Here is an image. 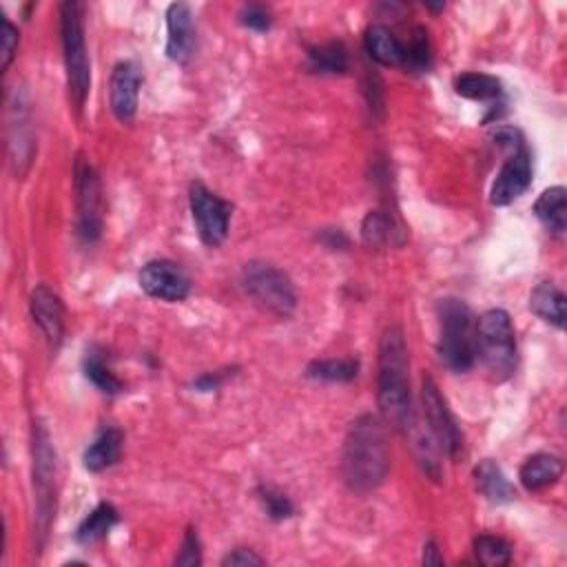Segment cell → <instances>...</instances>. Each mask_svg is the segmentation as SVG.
Returning a JSON list of instances; mask_svg holds the SVG:
<instances>
[{"label":"cell","mask_w":567,"mask_h":567,"mask_svg":"<svg viewBox=\"0 0 567 567\" xmlns=\"http://www.w3.org/2000/svg\"><path fill=\"white\" fill-rule=\"evenodd\" d=\"M424 565H443V559H441V554L437 550L435 541L426 543V548H424Z\"/></svg>","instance_id":"d590c367"},{"label":"cell","mask_w":567,"mask_h":567,"mask_svg":"<svg viewBox=\"0 0 567 567\" xmlns=\"http://www.w3.org/2000/svg\"><path fill=\"white\" fill-rule=\"evenodd\" d=\"M366 51L375 63L384 67L404 65V45L386 25H373L366 32Z\"/></svg>","instance_id":"d6986e66"},{"label":"cell","mask_w":567,"mask_h":567,"mask_svg":"<svg viewBox=\"0 0 567 567\" xmlns=\"http://www.w3.org/2000/svg\"><path fill=\"white\" fill-rule=\"evenodd\" d=\"M20 105H16L12 109V122H9V162L16 167V173L20 175L25 171V167L32 162L34 156V142L32 136H29V125L25 118V109H18Z\"/></svg>","instance_id":"44dd1931"},{"label":"cell","mask_w":567,"mask_h":567,"mask_svg":"<svg viewBox=\"0 0 567 567\" xmlns=\"http://www.w3.org/2000/svg\"><path fill=\"white\" fill-rule=\"evenodd\" d=\"M29 308H32V317L40 333L45 335L49 346L56 348L65 333V308L58 293L45 284L36 286L32 300H29Z\"/></svg>","instance_id":"5bb4252c"},{"label":"cell","mask_w":567,"mask_h":567,"mask_svg":"<svg viewBox=\"0 0 567 567\" xmlns=\"http://www.w3.org/2000/svg\"><path fill=\"white\" fill-rule=\"evenodd\" d=\"M240 20H242L244 27L255 29V32H268V29H271V16H268L266 9L260 7V5L244 7L242 14H240Z\"/></svg>","instance_id":"836d02e7"},{"label":"cell","mask_w":567,"mask_h":567,"mask_svg":"<svg viewBox=\"0 0 567 567\" xmlns=\"http://www.w3.org/2000/svg\"><path fill=\"white\" fill-rule=\"evenodd\" d=\"M260 501L264 505V510L268 517H271L273 521H284V519H291L293 514H295V508H293V503L291 499L286 497V494L282 492H277L275 488L271 486H262L260 488Z\"/></svg>","instance_id":"4dcf8cb0"},{"label":"cell","mask_w":567,"mask_h":567,"mask_svg":"<svg viewBox=\"0 0 567 567\" xmlns=\"http://www.w3.org/2000/svg\"><path fill=\"white\" fill-rule=\"evenodd\" d=\"M379 410L388 424L406 428L412 419L410 397V357L404 331L388 328L379 342Z\"/></svg>","instance_id":"7a4b0ae2"},{"label":"cell","mask_w":567,"mask_h":567,"mask_svg":"<svg viewBox=\"0 0 567 567\" xmlns=\"http://www.w3.org/2000/svg\"><path fill=\"white\" fill-rule=\"evenodd\" d=\"M344 481L353 492L377 490L390 472V448L384 424L373 415H362L350 424L344 443Z\"/></svg>","instance_id":"6da1fadb"},{"label":"cell","mask_w":567,"mask_h":567,"mask_svg":"<svg viewBox=\"0 0 567 567\" xmlns=\"http://www.w3.org/2000/svg\"><path fill=\"white\" fill-rule=\"evenodd\" d=\"M85 375L98 390L107 395H118L122 393V381L111 373V368L105 364V359L98 355L87 357L85 362Z\"/></svg>","instance_id":"f1b7e54d"},{"label":"cell","mask_w":567,"mask_h":567,"mask_svg":"<svg viewBox=\"0 0 567 567\" xmlns=\"http://www.w3.org/2000/svg\"><path fill=\"white\" fill-rule=\"evenodd\" d=\"M474 554H477V561L481 565L503 567L512 559V548L508 541L501 539V536L481 534L474 539Z\"/></svg>","instance_id":"83f0119b"},{"label":"cell","mask_w":567,"mask_h":567,"mask_svg":"<svg viewBox=\"0 0 567 567\" xmlns=\"http://www.w3.org/2000/svg\"><path fill=\"white\" fill-rule=\"evenodd\" d=\"M242 288L251 297L253 304L275 317H291L297 306L293 282L273 264H246L242 271Z\"/></svg>","instance_id":"8992f818"},{"label":"cell","mask_w":567,"mask_h":567,"mask_svg":"<svg viewBox=\"0 0 567 567\" xmlns=\"http://www.w3.org/2000/svg\"><path fill=\"white\" fill-rule=\"evenodd\" d=\"M140 286L153 300L160 302H182L191 293V282L178 266L167 260H156L142 266Z\"/></svg>","instance_id":"8fae6325"},{"label":"cell","mask_w":567,"mask_h":567,"mask_svg":"<svg viewBox=\"0 0 567 567\" xmlns=\"http://www.w3.org/2000/svg\"><path fill=\"white\" fill-rule=\"evenodd\" d=\"M122 452V432L118 428H107L102 435L91 443L85 452V468L89 472H102L118 463Z\"/></svg>","instance_id":"603a6c76"},{"label":"cell","mask_w":567,"mask_h":567,"mask_svg":"<svg viewBox=\"0 0 567 567\" xmlns=\"http://www.w3.org/2000/svg\"><path fill=\"white\" fill-rule=\"evenodd\" d=\"M167 56L173 63L184 65L195 49V25L189 5L173 3L167 9Z\"/></svg>","instance_id":"9a60e30c"},{"label":"cell","mask_w":567,"mask_h":567,"mask_svg":"<svg viewBox=\"0 0 567 567\" xmlns=\"http://www.w3.org/2000/svg\"><path fill=\"white\" fill-rule=\"evenodd\" d=\"M532 184V158L525 144L510 153V158L503 162V167L492 184L490 202L494 206H505L530 189Z\"/></svg>","instance_id":"7c38bea8"},{"label":"cell","mask_w":567,"mask_h":567,"mask_svg":"<svg viewBox=\"0 0 567 567\" xmlns=\"http://www.w3.org/2000/svg\"><path fill=\"white\" fill-rule=\"evenodd\" d=\"M118 523V512L111 503H100L89 517L80 523L76 539L80 545H94L105 539L113 525Z\"/></svg>","instance_id":"cb8c5ba5"},{"label":"cell","mask_w":567,"mask_h":567,"mask_svg":"<svg viewBox=\"0 0 567 567\" xmlns=\"http://www.w3.org/2000/svg\"><path fill=\"white\" fill-rule=\"evenodd\" d=\"M455 89L457 94L468 98V100H479V102H488V100H497L503 94L501 80L488 76V74H461L455 80Z\"/></svg>","instance_id":"484cf974"},{"label":"cell","mask_w":567,"mask_h":567,"mask_svg":"<svg viewBox=\"0 0 567 567\" xmlns=\"http://www.w3.org/2000/svg\"><path fill=\"white\" fill-rule=\"evenodd\" d=\"M308 67L315 74H344L348 69V49L342 43H326L308 51Z\"/></svg>","instance_id":"d4e9b609"},{"label":"cell","mask_w":567,"mask_h":567,"mask_svg":"<svg viewBox=\"0 0 567 567\" xmlns=\"http://www.w3.org/2000/svg\"><path fill=\"white\" fill-rule=\"evenodd\" d=\"M439 313V357L452 373H466L477 362V326L466 302L446 297L437 306Z\"/></svg>","instance_id":"3957f363"},{"label":"cell","mask_w":567,"mask_h":567,"mask_svg":"<svg viewBox=\"0 0 567 567\" xmlns=\"http://www.w3.org/2000/svg\"><path fill=\"white\" fill-rule=\"evenodd\" d=\"M474 344H477V359L497 384L512 377L517 366V339H514L512 319L503 308H492L481 315Z\"/></svg>","instance_id":"277c9868"},{"label":"cell","mask_w":567,"mask_h":567,"mask_svg":"<svg viewBox=\"0 0 567 567\" xmlns=\"http://www.w3.org/2000/svg\"><path fill=\"white\" fill-rule=\"evenodd\" d=\"M202 563V554H200V539L198 534L193 530L187 532L182 541V550L178 554V559H175V565H187V567H195Z\"/></svg>","instance_id":"1f68e13d"},{"label":"cell","mask_w":567,"mask_h":567,"mask_svg":"<svg viewBox=\"0 0 567 567\" xmlns=\"http://www.w3.org/2000/svg\"><path fill=\"white\" fill-rule=\"evenodd\" d=\"M474 481H477L479 492L486 497L490 503H510L517 497V490H514L512 483L505 477L503 470L494 463L492 459L481 461L477 468H474Z\"/></svg>","instance_id":"ac0fdd59"},{"label":"cell","mask_w":567,"mask_h":567,"mask_svg":"<svg viewBox=\"0 0 567 567\" xmlns=\"http://www.w3.org/2000/svg\"><path fill=\"white\" fill-rule=\"evenodd\" d=\"M222 565H233V567L264 565V559H262V556H257L253 550H233L231 554L224 556Z\"/></svg>","instance_id":"e575fe53"},{"label":"cell","mask_w":567,"mask_h":567,"mask_svg":"<svg viewBox=\"0 0 567 567\" xmlns=\"http://www.w3.org/2000/svg\"><path fill=\"white\" fill-rule=\"evenodd\" d=\"M3 49H0V56H3V71L9 69L12 60L18 51V29L12 25V20L3 16Z\"/></svg>","instance_id":"d6a6232c"},{"label":"cell","mask_w":567,"mask_h":567,"mask_svg":"<svg viewBox=\"0 0 567 567\" xmlns=\"http://www.w3.org/2000/svg\"><path fill=\"white\" fill-rule=\"evenodd\" d=\"M563 477V461L554 455H534L521 466L519 479L528 492H541L552 488Z\"/></svg>","instance_id":"2e32d148"},{"label":"cell","mask_w":567,"mask_h":567,"mask_svg":"<svg viewBox=\"0 0 567 567\" xmlns=\"http://www.w3.org/2000/svg\"><path fill=\"white\" fill-rule=\"evenodd\" d=\"M60 36H63V56L67 69L69 96L74 107L80 111L85 107L91 87L89 56L85 45V25H82V5L63 3L60 5Z\"/></svg>","instance_id":"5b68a950"},{"label":"cell","mask_w":567,"mask_h":567,"mask_svg":"<svg viewBox=\"0 0 567 567\" xmlns=\"http://www.w3.org/2000/svg\"><path fill=\"white\" fill-rule=\"evenodd\" d=\"M142 76L140 69L133 63L116 65L109 82V107L111 113L120 122H131L138 113V98H140Z\"/></svg>","instance_id":"4fadbf2b"},{"label":"cell","mask_w":567,"mask_h":567,"mask_svg":"<svg viewBox=\"0 0 567 567\" xmlns=\"http://www.w3.org/2000/svg\"><path fill=\"white\" fill-rule=\"evenodd\" d=\"M362 240L368 249H393L404 244V231L388 213L370 211L362 224Z\"/></svg>","instance_id":"e0dca14e"},{"label":"cell","mask_w":567,"mask_h":567,"mask_svg":"<svg viewBox=\"0 0 567 567\" xmlns=\"http://www.w3.org/2000/svg\"><path fill=\"white\" fill-rule=\"evenodd\" d=\"M404 65L412 71H426L432 65V54H430V43L428 34L424 29H415L410 45L404 47Z\"/></svg>","instance_id":"f546056e"},{"label":"cell","mask_w":567,"mask_h":567,"mask_svg":"<svg viewBox=\"0 0 567 567\" xmlns=\"http://www.w3.org/2000/svg\"><path fill=\"white\" fill-rule=\"evenodd\" d=\"M359 364L355 359H322L306 368V377L317 381H331V384H348L357 379Z\"/></svg>","instance_id":"4316f807"},{"label":"cell","mask_w":567,"mask_h":567,"mask_svg":"<svg viewBox=\"0 0 567 567\" xmlns=\"http://www.w3.org/2000/svg\"><path fill=\"white\" fill-rule=\"evenodd\" d=\"M421 406H424V424L439 443L441 452H446L448 457H457L463 446L461 430L432 377H426L424 386H421Z\"/></svg>","instance_id":"9c48e42d"},{"label":"cell","mask_w":567,"mask_h":567,"mask_svg":"<svg viewBox=\"0 0 567 567\" xmlns=\"http://www.w3.org/2000/svg\"><path fill=\"white\" fill-rule=\"evenodd\" d=\"M534 215L545 229L563 235L567 229V193L563 187L545 189L534 204Z\"/></svg>","instance_id":"ffe728a7"},{"label":"cell","mask_w":567,"mask_h":567,"mask_svg":"<svg viewBox=\"0 0 567 567\" xmlns=\"http://www.w3.org/2000/svg\"><path fill=\"white\" fill-rule=\"evenodd\" d=\"M189 202L200 240L206 246H220L226 240V235H229L231 206L200 182L191 184Z\"/></svg>","instance_id":"ba28073f"},{"label":"cell","mask_w":567,"mask_h":567,"mask_svg":"<svg viewBox=\"0 0 567 567\" xmlns=\"http://www.w3.org/2000/svg\"><path fill=\"white\" fill-rule=\"evenodd\" d=\"M34 499L38 534L45 536L56 510V450L40 424L34 428Z\"/></svg>","instance_id":"52a82bcc"},{"label":"cell","mask_w":567,"mask_h":567,"mask_svg":"<svg viewBox=\"0 0 567 567\" xmlns=\"http://www.w3.org/2000/svg\"><path fill=\"white\" fill-rule=\"evenodd\" d=\"M76 202H78V235L85 242H96L102 233V200L100 180L89 162H76Z\"/></svg>","instance_id":"30bf717a"},{"label":"cell","mask_w":567,"mask_h":567,"mask_svg":"<svg viewBox=\"0 0 567 567\" xmlns=\"http://www.w3.org/2000/svg\"><path fill=\"white\" fill-rule=\"evenodd\" d=\"M530 308L543 322L556 328L565 326V295L552 282H543L530 295Z\"/></svg>","instance_id":"7402d4cb"}]
</instances>
